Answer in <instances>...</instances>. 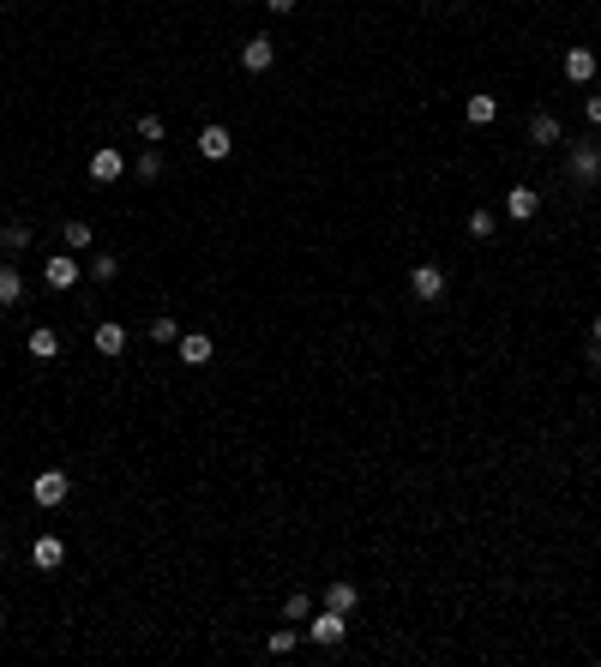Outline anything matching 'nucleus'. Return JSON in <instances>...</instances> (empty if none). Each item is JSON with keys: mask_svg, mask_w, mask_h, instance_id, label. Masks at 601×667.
Instances as JSON below:
<instances>
[{"mask_svg": "<svg viewBox=\"0 0 601 667\" xmlns=\"http://www.w3.org/2000/svg\"><path fill=\"white\" fill-rule=\"evenodd\" d=\"M0 631H6V613H0Z\"/></svg>", "mask_w": 601, "mask_h": 667, "instance_id": "nucleus-31", "label": "nucleus"}, {"mask_svg": "<svg viewBox=\"0 0 601 667\" xmlns=\"http://www.w3.org/2000/svg\"><path fill=\"white\" fill-rule=\"evenodd\" d=\"M295 644H300V631H295V626H277L271 637H265V649H271V655H295Z\"/></svg>", "mask_w": 601, "mask_h": 667, "instance_id": "nucleus-22", "label": "nucleus"}, {"mask_svg": "<svg viewBox=\"0 0 601 667\" xmlns=\"http://www.w3.org/2000/svg\"><path fill=\"white\" fill-rule=\"evenodd\" d=\"M91 349H97V355H109V361H115L120 349H126V325H120V319H102L97 331H91Z\"/></svg>", "mask_w": 601, "mask_h": 667, "instance_id": "nucleus-9", "label": "nucleus"}, {"mask_svg": "<svg viewBox=\"0 0 601 667\" xmlns=\"http://www.w3.org/2000/svg\"><path fill=\"white\" fill-rule=\"evenodd\" d=\"M60 247H66V253H91V247H97V235H91V222H84V217L60 222Z\"/></svg>", "mask_w": 601, "mask_h": 667, "instance_id": "nucleus-13", "label": "nucleus"}, {"mask_svg": "<svg viewBox=\"0 0 601 667\" xmlns=\"http://www.w3.org/2000/svg\"><path fill=\"white\" fill-rule=\"evenodd\" d=\"M463 115H469V126H493V121H500V97H469V102H463Z\"/></svg>", "mask_w": 601, "mask_h": 667, "instance_id": "nucleus-17", "label": "nucleus"}, {"mask_svg": "<svg viewBox=\"0 0 601 667\" xmlns=\"http://www.w3.org/2000/svg\"><path fill=\"white\" fill-rule=\"evenodd\" d=\"M505 211H511L518 222H529L541 211V193H536V186H511V193H505Z\"/></svg>", "mask_w": 601, "mask_h": 667, "instance_id": "nucleus-14", "label": "nucleus"}, {"mask_svg": "<svg viewBox=\"0 0 601 667\" xmlns=\"http://www.w3.org/2000/svg\"><path fill=\"white\" fill-rule=\"evenodd\" d=\"M229 151H235V133H229V126H199V157L205 162H229Z\"/></svg>", "mask_w": 601, "mask_h": 667, "instance_id": "nucleus-7", "label": "nucleus"}, {"mask_svg": "<svg viewBox=\"0 0 601 667\" xmlns=\"http://www.w3.org/2000/svg\"><path fill=\"white\" fill-rule=\"evenodd\" d=\"M66 493H73V481H66V469H42L37 481H30V499H37L42 511L66 506Z\"/></svg>", "mask_w": 601, "mask_h": 667, "instance_id": "nucleus-2", "label": "nucleus"}, {"mask_svg": "<svg viewBox=\"0 0 601 667\" xmlns=\"http://www.w3.org/2000/svg\"><path fill=\"white\" fill-rule=\"evenodd\" d=\"M307 637L319 649H337L343 637H349V613H337V607H313V619H307Z\"/></svg>", "mask_w": 601, "mask_h": 667, "instance_id": "nucleus-1", "label": "nucleus"}, {"mask_svg": "<svg viewBox=\"0 0 601 667\" xmlns=\"http://www.w3.org/2000/svg\"><path fill=\"white\" fill-rule=\"evenodd\" d=\"M271 66H277V42H271V37H247V42H240V73L259 79V73H271Z\"/></svg>", "mask_w": 601, "mask_h": 667, "instance_id": "nucleus-4", "label": "nucleus"}, {"mask_svg": "<svg viewBox=\"0 0 601 667\" xmlns=\"http://www.w3.org/2000/svg\"><path fill=\"white\" fill-rule=\"evenodd\" d=\"M91 277H97V283H115V277H120V259H115V253H97V259H91Z\"/></svg>", "mask_w": 601, "mask_h": 667, "instance_id": "nucleus-25", "label": "nucleus"}, {"mask_svg": "<svg viewBox=\"0 0 601 667\" xmlns=\"http://www.w3.org/2000/svg\"><path fill=\"white\" fill-rule=\"evenodd\" d=\"M126 175H139V181H157V175H162V151H157V144H144L139 157H133V169H126Z\"/></svg>", "mask_w": 601, "mask_h": 667, "instance_id": "nucleus-18", "label": "nucleus"}, {"mask_svg": "<svg viewBox=\"0 0 601 667\" xmlns=\"http://www.w3.org/2000/svg\"><path fill=\"white\" fill-rule=\"evenodd\" d=\"M529 139H536V144H560V139H565L560 115H547V108H541V115H529Z\"/></svg>", "mask_w": 601, "mask_h": 667, "instance_id": "nucleus-16", "label": "nucleus"}, {"mask_svg": "<svg viewBox=\"0 0 601 667\" xmlns=\"http://www.w3.org/2000/svg\"><path fill=\"white\" fill-rule=\"evenodd\" d=\"M283 619H295V626H307V619H313V595H307V589H295V595L283 602Z\"/></svg>", "mask_w": 601, "mask_h": 667, "instance_id": "nucleus-21", "label": "nucleus"}, {"mask_svg": "<svg viewBox=\"0 0 601 667\" xmlns=\"http://www.w3.org/2000/svg\"><path fill=\"white\" fill-rule=\"evenodd\" d=\"M139 139H144V144H162V139H169L162 115H139Z\"/></svg>", "mask_w": 601, "mask_h": 667, "instance_id": "nucleus-26", "label": "nucleus"}, {"mask_svg": "<svg viewBox=\"0 0 601 667\" xmlns=\"http://www.w3.org/2000/svg\"><path fill=\"white\" fill-rule=\"evenodd\" d=\"M409 295L415 301H445V271L440 264H415L409 271Z\"/></svg>", "mask_w": 601, "mask_h": 667, "instance_id": "nucleus-5", "label": "nucleus"}, {"mask_svg": "<svg viewBox=\"0 0 601 667\" xmlns=\"http://www.w3.org/2000/svg\"><path fill=\"white\" fill-rule=\"evenodd\" d=\"M596 48H565V79H571V84H589V79H596Z\"/></svg>", "mask_w": 601, "mask_h": 667, "instance_id": "nucleus-11", "label": "nucleus"}, {"mask_svg": "<svg viewBox=\"0 0 601 667\" xmlns=\"http://www.w3.org/2000/svg\"><path fill=\"white\" fill-rule=\"evenodd\" d=\"M180 361H187V367H205V361H211V355H217V337H205V331H180Z\"/></svg>", "mask_w": 601, "mask_h": 667, "instance_id": "nucleus-8", "label": "nucleus"}, {"mask_svg": "<svg viewBox=\"0 0 601 667\" xmlns=\"http://www.w3.org/2000/svg\"><path fill=\"white\" fill-rule=\"evenodd\" d=\"M60 559H66V541H60V535H37V547H30V566H37V571H55Z\"/></svg>", "mask_w": 601, "mask_h": 667, "instance_id": "nucleus-12", "label": "nucleus"}, {"mask_svg": "<svg viewBox=\"0 0 601 667\" xmlns=\"http://www.w3.org/2000/svg\"><path fill=\"white\" fill-rule=\"evenodd\" d=\"M355 602H361V589L349 584V577H331V584H325V607H337V613H355Z\"/></svg>", "mask_w": 601, "mask_h": 667, "instance_id": "nucleus-15", "label": "nucleus"}, {"mask_svg": "<svg viewBox=\"0 0 601 667\" xmlns=\"http://www.w3.org/2000/svg\"><path fill=\"white\" fill-rule=\"evenodd\" d=\"M589 343H596V349H601V313H596V325H589Z\"/></svg>", "mask_w": 601, "mask_h": 667, "instance_id": "nucleus-30", "label": "nucleus"}, {"mask_svg": "<svg viewBox=\"0 0 601 667\" xmlns=\"http://www.w3.org/2000/svg\"><path fill=\"white\" fill-rule=\"evenodd\" d=\"M151 343H180V325L169 319V313H157V319H151Z\"/></svg>", "mask_w": 601, "mask_h": 667, "instance_id": "nucleus-24", "label": "nucleus"}, {"mask_svg": "<svg viewBox=\"0 0 601 667\" xmlns=\"http://www.w3.org/2000/svg\"><path fill=\"white\" fill-rule=\"evenodd\" d=\"M565 175H571V181H589L596 186L601 181V144H571V151H565Z\"/></svg>", "mask_w": 601, "mask_h": 667, "instance_id": "nucleus-3", "label": "nucleus"}, {"mask_svg": "<svg viewBox=\"0 0 601 667\" xmlns=\"http://www.w3.org/2000/svg\"><path fill=\"white\" fill-rule=\"evenodd\" d=\"M0 247H6V253H24V247H30V222H6V229H0Z\"/></svg>", "mask_w": 601, "mask_h": 667, "instance_id": "nucleus-23", "label": "nucleus"}, {"mask_svg": "<svg viewBox=\"0 0 601 667\" xmlns=\"http://www.w3.org/2000/svg\"><path fill=\"white\" fill-rule=\"evenodd\" d=\"M42 283H48V289H73V283H79V264H73V253H55V259L42 264Z\"/></svg>", "mask_w": 601, "mask_h": 667, "instance_id": "nucleus-10", "label": "nucleus"}, {"mask_svg": "<svg viewBox=\"0 0 601 667\" xmlns=\"http://www.w3.org/2000/svg\"><path fill=\"white\" fill-rule=\"evenodd\" d=\"M469 235L487 241V235H493V211H469Z\"/></svg>", "mask_w": 601, "mask_h": 667, "instance_id": "nucleus-27", "label": "nucleus"}, {"mask_svg": "<svg viewBox=\"0 0 601 667\" xmlns=\"http://www.w3.org/2000/svg\"><path fill=\"white\" fill-rule=\"evenodd\" d=\"M30 355H37V361H55V355H60V337L48 331V325H37V331H30Z\"/></svg>", "mask_w": 601, "mask_h": 667, "instance_id": "nucleus-20", "label": "nucleus"}, {"mask_svg": "<svg viewBox=\"0 0 601 667\" xmlns=\"http://www.w3.org/2000/svg\"><path fill=\"white\" fill-rule=\"evenodd\" d=\"M126 169H133V162L120 157L115 144H102L97 157H91V181H97V186H115V181H120V175H126Z\"/></svg>", "mask_w": 601, "mask_h": 667, "instance_id": "nucleus-6", "label": "nucleus"}, {"mask_svg": "<svg viewBox=\"0 0 601 667\" xmlns=\"http://www.w3.org/2000/svg\"><path fill=\"white\" fill-rule=\"evenodd\" d=\"M24 301V277L13 264H0V307H19Z\"/></svg>", "mask_w": 601, "mask_h": 667, "instance_id": "nucleus-19", "label": "nucleus"}, {"mask_svg": "<svg viewBox=\"0 0 601 667\" xmlns=\"http://www.w3.org/2000/svg\"><path fill=\"white\" fill-rule=\"evenodd\" d=\"M583 115H589V126H601V97H583Z\"/></svg>", "mask_w": 601, "mask_h": 667, "instance_id": "nucleus-28", "label": "nucleus"}, {"mask_svg": "<svg viewBox=\"0 0 601 667\" xmlns=\"http://www.w3.org/2000/svg\"><path fill=\"white\" fill-rule=\"evenodd\" d=\"M265 6H271V13H277V19H289V13H295L300 0H265Z\"/></svg>", "mask_w": 601, "mask_h": 667, "instance_id": "nucleus-29", "label": "nucleus"}]
</instances>
